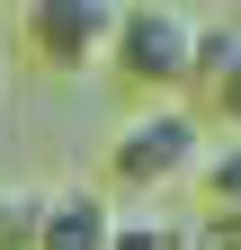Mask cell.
Instances as JSON below:
<instances>
[{"instance_id":"10","label":"cell","mask_w":241,"mask_h":250,"mask_svg":"<svg viewBox=\"0 0 241 250\" xmlns=\"http://www.w3.org/2000/svg\"><path fill=\"white\" fill-rule=\"evenodd\" d=\"M0 125H9V107H0Z\"/></svg>"},{"instance_id":"5","label":"cell","mask_w":241,"mask_h":250,"mask_svg":"<svg viewBox=\"0 0 241 250\" xmlns=\"http://www.w3.org/2000/svg\"><path fill=\"white\" fill-rule=\"evenodd\" d=\"M116 214L107 197H89V188H72V197H45V224H36V250H116Z\"/></svg>"},{"instance_id":"9","label":"cell","mask_w":241,"mask_h":250,"mask_svg":"<svg viewBox=\"0 0 241 250\" xmlns=\"http://www.w3.org/2000/svg\"><path fill=\"white\" fill-rule=\"evenodd\" d=\"M0 81H9V18H0Z\"/></svg>"},{"instance_id":"7","label":"cell","mask_w":241,"mask_h":250,"mask_svg":"<svg viewBox=\"0 0 241 250\" xmlns=\"http://www.w3.org/2000/svg\"><path fill=\"white\" fill-rule=\"evenodd\" d=\"M45 224V188H0V250H36Z\"/></svg>"},{"instance_id":"1","label":"cell","mask_w":241,"mask_h":250,"mask_svg":"<svg viewBox=\"0 0 241 250\" xmlns=\"http://www.w3.org/2000/svg\"><path fill=\"white\" fill-rule=\"evenodd\" d=\"M197 45H205V18L197 9H179V0H116V36H107V72L134 89V99H188V81H197Z\"/></svg>"},{"instance_id":"6","label":"cell","mask_w":241,"mask_h":250,"mask_svg":"<svg viewBox=\"0 0 241 250\" xmlns=\"http://www.w3.org/2000/svg\"><path fill=\"white\" fill-rule=\"evenodd\" d=\"M197 197H205V224L215 232H241V143L197 161Z\"/></svg>"},{"instance_id":"2","label":"cell","mask_w":241,"mask_h":250,"mask_svg":"<svg viewBox=\"0 0 241 250\" xmlns=\"http://www.w3.org/2000/svg\"><path fill=\"white\" fill-rule=\"evenodd\" d=\"M197 161H205V125H197L188 99L125 116V125H116V143H107V179H116V188H143V197L197 179Z\"/></svg>"},{"instance_id":"4","label":"cell","mask_w":241,"mask_h":250,"mask_svg":"<svg viewBox=\"0 0 241 250\" xmlns=\"http://www.w3.org/2000/svg\"><path fill=\"white\" fill-rule=\"evenodd\" d=\"M197 99H205V116L223 125V134L241 143V27H205V45H197ZM197 116V125H205Z\"/></svg>"},{"instance_id":"8","label":"cell","mask_w":241,"mask_h":250,"mask_svg":"<svg viewBox=\"0 0 241 250\" xmlns=\"http://www.w3.org/2000/svg\"><path fill=\"white\" fill-rule=\"evenodd\" d=\"M116 250H197V224H116Z\"/></svg>"},{"instance_id":"3","label":"cell","mask_w":241,"mask_h":250,"mask_svg":"<svg viewBox=\"0 0 241 250\" xmlns=\"http://www.w3.org/2000/svg\"><path fill=\"white\" fill-rule=\"evenodd\" d=\"M107 36H116V0H27L9 27V54H27L54 81H80L107 62Z\"/></svg>"}]
</instances>
